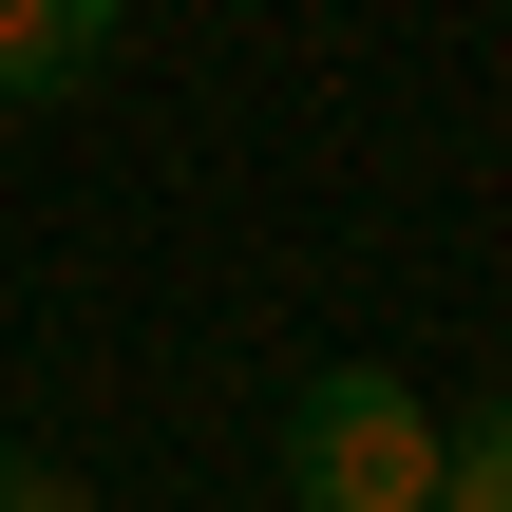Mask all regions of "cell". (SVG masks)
I'll return each instance as SVG.
<instances>
[{"mask_svg":"<svg viewBox=\"0 0 512 512\" xmlns=\"http://www.w3.org/2000/svg\"><path fill=\"white\" fill-rule=\"evenodd\" d=\"M437 512H512V399L437 437Z\"/></svg>","mask_w":512,"mask_h":512,"instance_id":"3","label":"cell"},{"mask_svg":"<svg viewBox=\"0 0 512 512\" xmlns=\"http://www.w3.org/2000/svg\"><path fill=\"white\" fill-rule=\"evenodd\" d=\"M285 494L304 512H437V418L380 380V361H323L285 399Z\"/></svg>","mask_w":512,"mask_h":512,"instance_id":"1","label":"cell"},{"mask_svg":"<svg viewBox=\"0 0 512 512\" xmlns=\"http://www.w3.org/2000/svg\"><path fill=\"white\" fill-rule=\"evenodd\" d=\"M0 512H95V494H76L57 456H0Z\"/></svg>","mask_w":512,"mask_h":512,"instance_id":"4","label":"cell"},{"mask_svg":"<svg viewBox=\"0 0 512 512\" xmlns=\"http://www.w3.org/2000/svg\"><path fill=\"white\" fill-rule=\"evenodd\" d=\"M114 57V0H0V114H38V95H76Z\"/></svg>","mask_w":512,"mask_h":512,"instance_id":"2","label":"cell"}]
</instances>
